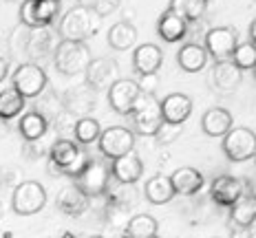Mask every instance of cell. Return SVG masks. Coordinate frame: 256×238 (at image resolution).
<instances>
[{
	"instance_id": "8",
	"label": "cell",
	"mask_w": 256,
	"mask_h": 238,
	"mask_svg": "<svg viewBox=\"0 0 256 238\" xmlns=\"http://www.w3.org/2000/svg\"><path fill=\"white\" fill-rule=\"evenodd\" d=\"M108 174L110 170L104 166L98 159H88L86 168L76 177V185L86 194L88 199L102 197V194L108 190Z\"/></svg>"
},
{
	"instance_id": "39",
	"label": "cell",
	"mask_w": 256,
	"mask_h": 238,
	"mask_svg": "<svg viewBox=\"0 0 256 238\" xmlns=\"http://www.w3.org/2000/svg\"><path fill=\"white\" fill-rule=\"evenodd\" d=\"M7 73H9V62L4 60L2 55H0V82H4V77H7Z\"/></svg>"
},
{
	"instance_id": "12",
	"label": "cell",
	"mask_w": 256,
	"mask_h": 238,
	"mask_svg": "<svg viewBox=\"0 0 256 238\" xmlns=\"http://www.w3.org/2000/svg\"><path fill=\"white\" fill-rule=\"evenodd\" d=\"M243 192H245V181L230 177V174H221L210 185V199L221 208H230Z\"/></svg>"
},
{
	"instance_id": "38",
	"label": "cell",
	"mask_w": 256,
	"mask_h": 238,
	"mask_svg": "<svg viewBox=\"0 0 256 238\" xmlns=\"http://www.w3.org/2000/svg\"><path fill=\"white\" fill-rule=\"evenodd\" d=\"M88 155H86V150H82V152H80V155H78V159H76V161H73L71 163V166H68L66 168V170H64V174H66V177H71V179H76L78 177V174L80 172H82L84 170V168H86V163H88Z\"/></svg>"
},
{
	"instance_id": "40",
	"label": "cell",
	"mask_w": 256,
	"mask_h": 238,
	"mask_svg": "<svg viewBox=\"0 0 256 238\" xmlns=\"http://www.w3.org/2000/svg\"><path fill=\"white\" fill-rule=\"evenodd\" d=\"M250 40L256 44V18L252 20V24H250Z\"/></svg>"
},
{
	"instance_id": "43",
	"label": "cell",
	"mask_w": 256,
	"mask_h": 238,
	"mask_svg": "<svg viewBox=\"0 0 256 238\" xmlns=\"http://www.w3.org/2000/svg\"><path fill=\"white\" fill-rule=\"evenodd\" d=\"M0 137H2V126H0Z\"/></svg>"
},
{
	"instance_id": "13",
	"label": "cell",
	"mask_w": 256,
	"mask_h": 238,
	"mask_svg": "<svg viewBox=\"0 0 256 238\" xmlns=\"http://www.w3.org/2000/svg\"><path fill=\"white\" fill-rule=\"evenodd\" d=\"M110 174L115 177V181L120 183H137L144 174V161L135 150L126 152L122 157H115L110 163Z\"/></svg>"
},
{
	"instance_id": "16",
	"label": "cell",
	"mask_w": 256,
	"mask_h": 238,
	"mask_svg": "<svg viewBox=\"0 0 256 238\" xmlns=\"http://www.w3.org/2000/svg\"><path fill=\"white\" fill-rule=\"evenodd\" d=\"M164 64V51L152 42L137 44L132 51V68L137 73H157Z\"/></svg>"
},
{
	"instance_id": "44",
	"label": "cell",
	"mask_w": 256,
	"mask_h": 238,
	"mask_svg": "<svg viewBox=\"0 0 256 238\" xmlns=\"http://www.w3.org/2000/svg\"><path fill=\"white\" fill-rule=\"evenodd\" d=\"M254 159H256V152H254Z\"/></svg>"
},
{
	"instance_id": "36",
	"label": "cell",
	"mask_w": 256,
	"mask_h": 238,
	"mask_svg": "<svg viewBox=\"0 0 256 238\" xmlns=\"http://www.w3.org/2000/svg\"><path fill=\"white\" fill-rule=\"evenodd\" d=\"M122 0H86V7L98 15H108L120 7Z\"/></svg>"
},
{
	"instance_id": "18",
	"label": "cell",
	"mask_w": 256,
	"mask_h": 238,
	"mask_svg": "<svg viewBox=\"0 0 256 238\" xmlns=\"http://www.w3.org/2000/svg\"><path fill=\"white\" fill-rule=\"evenodd\" d=\"M82 152V148H80L76 141L71 139H56L49 148V161L53 168H58V172L64 174V170H66L68 166H71L73 161L78 159V155Z\"/></svg>"
},
{
	"instance_id": "2",
	"label": "cell",
	"mask_w": 256,
	"mask_h": 238,
	"mask_svg": "<svg viewBox=\"0 0 256 238\" xmlns=\"http://www.w3.org/2000/svg\"><path fill=\"white\" fill-rule=\"evenodd\" d=\"M128 117L132 119V126L135 130L144 137H150L157 132L159 124L164 121V115H162V102L154 97L152 93H140L132 104L130 113Z\"/></svg>"
},
{
	"instance_id": "11",
	"label": "cell",
	"mask_w": 256,
	"mask_h": 238,
	"mask_svg": "<svg viewBox=\"0 0 256 238\" xmlns=\"http://www.w3.org/2000/svg\"><path fill=\"white\" fill-rule=\"evenodd\" d=\"M84 77L93 91H108L110 84L120 77V68H117V62L110 57H98V60L88 62Z\"/></svg>"
},
{
	"instance_id": "37",
	"label": "cell",
	"mask_w": 256,
	"mask_h": 238,
	"mask_svg": "<svg viewBox=\"0 0 256 238\" xmlns=\"http://www.w3.org/2000/svg\"><path fill=\"white\" fill-rule=\"evenodd\" d=\"M140 91L142 93H152L154 95V91L159 88V75L157 73H142L140 75Z\"/></svg>"
},
{
	"instance_id": "28",
	"label": "cell",
	"mask_w": 256,
	"mask_h": 238,
	"mask_svg": "<svg viewBox=\"0 0 256 238\" xmlns=\"http://www.w3.org/2000/svg\"><path fill=\"white\" fill-rule=\"evenodd\" d=\"M159 232V223L157 219L150 214H135L128 219V225L124 230L126 236H132V238H148V236H154Z\"/></svg>"
},
{
	"instance_id": "4",
	"label": "cell",
	"mask_w": 256,
	"mask_h": 238,
	"mask_svg": "<svg viewBox=\"0 0 256 238\" xmlns=\"http://www.w3.org/2000/svg\"><path fill=\"white\" fill-rule=\"evenodd\" d=\"M12 86L26 99L40 97L46 88L44 68L40 64H34V62H24L12 73Z\"/></svg>"
},
{
	"instance_id": "31",
	"label": "cell",
	"mask_w": 256,
	"mask_h": 238,
	"mask_svg": "<svg viewBox=\"0 0 256 238\" xmlns=\"http://www.w3.org/2000/svg\"><path fill=\"white\" fill-rule=\"evenodd\" d=\"M73 132H76V139L80 141L82 146H88L93 144V141H98L100 132H102V128H100V121L93 119V117H80L76 124H73Z\"/></svg>"
},
{
	"instance_id": "23",
	"label": "cell",
	"mask_w": 256,
	"mask_h": 238,
	"mask_svg": "<svg viewBox=\"0 0 256 238\" xmlns=\"http://www.w3.org/2000/svg\"><path fill=\"white\" fill-rule=\"evenodd\" d=\"M177 62L186 73H199V71H204L206 64H208V51L201 44L188 42V44H184L179 49Z\"/></svg>"
},
{
	"instance_id": "26",
	"label": "cell",
	"mask_w": 256,
	"mask_h": 238,
	"mask_svg": "<svg viewBox=\"0 0 256 238\" xmlns=\"http://www.w3.org/2000/svg\"><path fill=\"white\" fill-rule=\"evenodd\" d=\"M53 33L49 31V24H40V26H34V29H29V33H26V51L31 53V55H46V53H51V49H56L53 46Z\"/></svg>"
},
{
	"instance_id": "17",
	"label": "cell",
	"mask_w": 256,
	"mask_h": 238,
	"mask_svg": "<svg viewBox=\"0 0 256 238\" xmlns=\"http://www.w3.org/2000/svg\"><path fill=\"white\" fill-rule=\"evenodd\" d=\"M56 205L62 214L66 216H82L88 210V197L78 188V185H68L62 188L56 197Z\"/></svg>"
},
{
	"instance_id": "22",
	"label": "cell",
	"mask_w": 256,
	"mask_h": 238,
	"mask_svg": "<svg viewBox=\"0 0 256 238\" xmlns=\"http://www.w3.org/2000/svg\"><path fill=\"white\" fill-rule=\"evenodd\" d=\"M157 33L162 35V40L166 42H181L188 33V20H184L181 15H177L174 11H168L162 13L157 22Z\"/></svg>"
},
{
	"instance_id": "15",
	"label": "cell",
	"mask_w": 256,
	"mask_h": 238,
	"mask_svg": "<svg viewBox=\"0 0 256 238\" xmlns=\"http://www.w3.org/2000/svg\"><path fill=\"white\" fill-rule=\"evenodd\" d=\"M243 79V71L234 64L232 60H214V66H212V82L218 91L223 93H232L241 86Z\"/></svg>"
},
{
	"instance_id": "30",
	"label": "cell",
	"mask_w": 256,
	"mask_h": 238,
	"mask_svg": "<svg viewBox=\"0 0 256 238\" xmlns=\"http://www.w3.org/2000/svg\"><path fill=\"white\" fill-rule=\"evenodd\" d=\"M170 11H174L188 22H194L208 9V0H170Z\"/></svg>"
},
{
	"instance_id": "10",
	"label": "cell",
	"mask_w": 256,
	"mask_h": 238,
	"mask_svg": "<svg viewBox=\"0 0 256 238\" xmlns=\"http://www.w3.org/2000/svg\"><path fill=\"white\" fill-rule=\"evenodd\" d=\"M108 104L115 113L120 115H128L135 104L137 95H140V84L135 79H128V77H117L113 84L108 86Z\"/></svg>"
},
{
	"instance_id": "42",
	"label": "cell",
	"mask_w": 256,
	"mask_h": 238,
	"mask_svg": "<svg viewBox=\"0 0 256 238\" xmlns=\"http://www.w3.org/2000/svg\"><path fill=\"white\" fill-rule=\"evenodd\" d=\"M252 73H254V79H256V64L252 66Z\"/></svg>"
},
{
	"instance_id": "33",
	"label": "cell",
	"mask_w": 256,
	"mask_h": 238,
	"mask_svg": "<svg viewBox=\"0 0 256 238\" xmlns=\"http://www.w3.org/2000/svg\"><path fill=\"white\" fill-rule=\"evenodd\" d=\"M60 0H36V20L40 24H51L60 13Z\"/></svg>"
},
{
	"instance_id": "27",
	"label": "cell",
	"mask_w": 256,
	"mask_h": 238,
	"mask_svg": "<svg viewBox=\"0 0 256 238\" xmlns=\"http://www.w3.org/2000/svg\"><path fill=\"white\" fill-rule=\"evenodd\" d=\"M108 44L113 46L115 51L132 49V46L137 44V29L130 22H126V20L113 24L110 26V31H108Z\"/></svg>"
},
{
	"instance_id": "24",
	"label": "cell",
	"mask_w": 256,
	"mask_h": 238,
	"mask_svg": "<svg viewBox=\"0 0 256 238\" xmlns=\"http://www.w3.org/2000/svg\"><path fill=\"white\" fill-rule=\"evenodd\" d=\"M256 219V194L243 192L234 203L230 205V221L232 225L248 227Z\"/></svg>"
},
{
	"instance_id": "5",
	"label": "cell",
	"mask_w": 256,
	"mask_h": 238,
	"mask_svg": "<svg viewBox=\"0 0 256 238\" xmlns=\"http://www.w3.org/2000/svg\"><path fill=\"white\" fill-rule=\"evenodd\" d=\"M58 33L62 40H86L93 33V11L86 4L68 9L58 24Z\"/></svg>"
},
{
	"instance_id": "6",
	"label": "cell",
	"mask_w": 256,
	"mask_h": 238,
	"mask_svg": "<svg viewBox=\"0 0 256 238\" xmlns=\"http://www.w3.org/2000/svg\"><path fill=\"white\" fill-rule=\"evenodd\" d=\"M223 152L226 157L234 163H243L254 157L256 152V135L254 130L245 128V126H236L223 135Z\"/></svg>"
},
{
	"instance_id": "34",
	"label": "cell",
	"mask_w": 256,
	"mask_h": 238,
	"mask_svg": "<svg viewBox=\"0 0 256 238\" xmlns=\"http://www.w3.org/2000/svg\"><path fill=\"white\" fill-rule=\"evenodd\" d=\"M181 126H184V124H172V121L164 119L162 124H159L157 132H154V139H157V144L168 146V144H172V141H177L179 135H181Z\"/></svg>"
},
{
	"instance_id": "20",
	"label": "cell",
	"mask_w": 256,
	"mask_h": 238,
	"mask_svg": "<svg viewBox=\"0 0 256 238\" xmlns=\"http://www.w3.org/2000/svg\"><path fill=\"white\" fill-rule=\"evenodd\" d=\"M144 194L152 205H166L174 199V185L170 181L168 174H154L144 185Z\"/></svg>"
},
{
	"instance_id": "3",
	"label": "cell",
	"mask_w": 256,
	"mask_h": 238,
	"mask_svg": "<svg viewBox=\"0 0 256 238\" xmlns=\"http://www.w3.org/2000/svg\"><path fill=\"white\" fill-rule=\"evenodd\" d=\"M46 205V190L38 181H22L14 188L12 194V210L20 216H31L44 210Z\"/></svg>"
},
{
	"instance_id": "41",
	"label": "cell",
	"mask_w": 256,
	"mask_h": 238,
	"mask_svg": "<svg viewBox=\"0 0 256 238\" xmlns=\"http://www.w3.org/2000/svg\"><path fill=\"white\" fill-rule=\"evenodd\" d=\"M2 214H4V210H2V203H0V219H2Z\"/></svg>"
},
{
	"instance_id": "29",
	"label": "cell",
	"mask_w": 256,
	"mask_h": 238,
	"mask_svg": "<svg viewBox=\"0 0 256 238\" xmlns=\"http://www.w3.org/2000/svg\"><path fill=\"white\" fill-rule=\"evenodd\" d=\"M26 97H22L14 86L0 88V119H14L22 113Z\"/></svg>"
},
{
	"instance_id": "32",
	"label": "cell",
	"mask_w": 256,
	"mask_h": 238,
	"mask_svg": "<svg viewBox=\"0 0 256 238\" xmlns=\"http://www.w3.org/2000/svg\"><path fill=\"white\" fill-rule=\"evenodd\" d=\"M230 60L241 68V71H252V66L256 64V44L252 40L245 42V44H236Z\"/></svg>"
},
{
	"instance_id": "14",
	"label": "cell",
	"mask_w": 256,
	"mask_h": 238,
	"mask_svg": "<svg viewBox=\"0 0 256 238\" xmlns=\"http://www.w3.org/2000/svg\"><path fill=\"white\" fill-rule=\"evenodd\" d=\"M192 108H194V102H192V97L186 93H170L162 99L164 119L172 121V124H184L192 115Z\"/></svg>"
},
{
	"instance_id": "21",
	"label": "cell",
	"mask_w": 256,
	"mask_h": 238,
	"mask_svg": "<svg viewBox=\"0 0 256 238\" xmlns=\"http://www.w3.org/2000/svg\"><path fill=\"white\" fill-rule=\"evenodd\" d=\"M170 181H172L177 194L192 197V194H196L204 188V174L196 170V168L186 166V168H177V170L170 174Z\"/></svg>"
},
{
	"instance_id": "1",
	"label": "cell",
	"mask_w": 256,
	"mask_h": 238,
	"mask_svg": "<svg viewBox=\"0 0 256 238\" xmlns=\"http://www.w3.org/2000/svg\"><path fill=\"white\" fill-rule=\"evenodd\" d=\"M90 60L93 57L84 40H60L53 49V64L66 77L82 75Z\"/></svg>"
},
{
	"instance_id": "19",
	"label": "cell",
	"mask_w": 256,
	"mask_h": 238,
	"mask_svg": "<svg viewBox=\"0 0 256 238\" xmlns=\"http://www.w3.org/2000/svg\"><path fill=\"white\" fill-rule=\"evenodd\" d=\"M232 124H234L232 113L228 108H221V106L208 108L204 113V119H201V128H204L208 137H223L232 128Z\"/></svg>"
},
{
	"instance_id": "25",
	"label": "cell",
	"mask_w": 256,
	"mask_h": 238,
	"mask_svg": "<svg viewBox=\"0 0 256 238\" xmlns=\"http://www.w3.org/2000/svg\"><path fill=\"white\" fill-rule=\"evenodd\" d=\"M46 130H49V119H46L40 110H29V113L22 115L18 121V132L29 141L44 137Z\"/></svg>"
},
{
	"instance_id": "7",
	"label": "cell",
	"mask_w": 256,
	"mask_h": 238,
	"mask_svg": "<svg viewBox=\"0 0 256 238\" xmlns=\"http://www.w3.org/2000/svg\"><path fill=\"white\" fill-rule=\"evenodd\" d=\"M98 148L104 157L115 159L126 152L135 150V132L124 128V126H110L98 137Z\"/></svg>"
},
{
	"instance_id": "9",
	"label": "cell",
	"mask_w": 256,
	"mask_h": 238,
	"mask_svg": "<svg viewBox=\"0 0 256 238\" xmlns=\"http://www.w3.org/2000/svg\"><path fill=\"white\" fill-rule=\"evenodd\" d=\"M238 44V35L232 26H214L206 31L204 49L212 60H230L234 46Z\"/></svg>"
},
{
	"instance_id": "35",
	"label": "cell",
	"mask_w": 256,
	"mask_h": 238,
	"mask_svg": "<svg viewBox=\"0 0 256 238\" xmlns=\"http://www.w3.org/2000/svg\"><path fill=\"white\" fill-rule=\"evenodd\" d=\"M20 22L26 29H34V26H38V20H36V0H24L22 4H20Z\"/></svg>"
}]
</instances>
